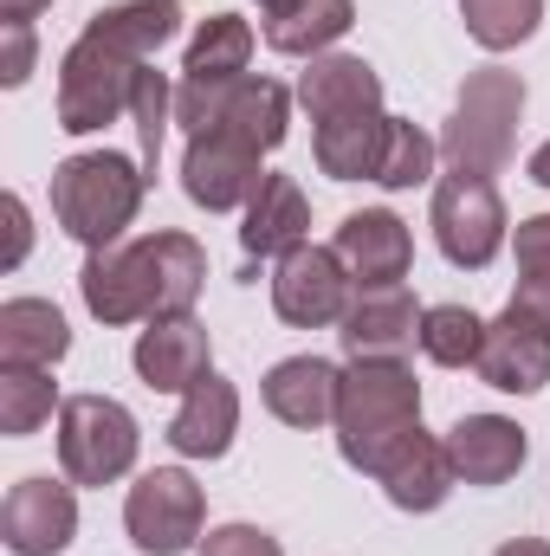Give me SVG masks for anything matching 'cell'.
I'll return each instance as SVG.
<instances>
[{
    "label": "cell",
    "instance_id": "34",
    "mask_svg": "<svg viewBox=\"0 0 550 556\" xmlns=\"http://www.w3.org/2000/svg\"><path fill=\"white\" fill-rule=\"evenodd\" d=\"M195 556H285V544L260 525H214Z\"/></svg>",
    "mask_w": 550,
    "mask_h": 556
},
{
    "label": "cell",
    "instance_id": "23",
    "mask_svg": "<svg viewBox=\"0 0 550 556\" xmlns=\"http://www.w3.org/2000/svg\"><path fill=\"white\" fill-rule=\"evenodd\" d=\"M72 350L65 311L52 298H7L0 304V363L13 369H59Z\"/></svg>",
    "mask_w": 550,
    "mask_h": 556
},
{
    "label": "cell",
    "instance_id": "37",
    "mask_svg": "<svg viewBox=\"0 0 550 556\" xmlns=\"http://www.w3.org/2000/svg\"><path fill=\"white\" fill-rule=\"evenodd\" d=\"M26 247H33V220H26V201H20V194H7V273L26 260Z\"/></svg>",
    "mask_w": 550,
    "mask_h": 556
},
{
    "label": "cell",
    "instance_id": "25",
    "mask_svg": "<svg viewBox=\"0 0 550 556\" xmlns=\"http://www.w3.org/2000/svg\"><path fill=\"white\" fill-rule=\"evenodd\" d=\"M357 26V0H291L260 20V39L285 59H317Z\"/></svg>",
    "mask_w": 550,
    "mask_h": 556
},
{
    "label": "cell",
    "instance_id": "9",
    "mask_svg": "<svg viewBox=\"0 0 550 556\" xmlns=\"http://www.w3.org/2000/svg\"><path fill=\"white\" fill-rule=\"evenodd\" d=\"M357 298V278L337 260V247H291L273 266V311L291 330H324V324H343Z\"/></svg>",
    "mask_w": 550,
    "mask_h": 556
},
{
    "label": "cell",
    "instance_id": "30",
    "mask_svg": "<svg viewBox=\"0 0 550 556\" xmlns=\"http://www.w3.org/2000/svg\"><path fill=\"white\" fill-rule=\"evenodd\" d=\"M52 408H65L52 369H13V363H0V433L7 440L39 433L52 420Z\"/></svg>",
    "mask_w": 550,
    "mask_h": 556
},
{
    "label": "cell",
    "instance_id": "7",
    "mask_svg": "<svg viewBox=\"0 0 550 556\" xmlns=\"http://www.w3.org/2000/svg\"><path fill=\"white\" fill-rule=\"evenodd\" d=\"M124 531L142 556H182L201 551L208 531V492L195 485L188 466H149L124 492Z\"/></svg>",
    "mask_w": 550,
    "mask_h": 556
},
{
    "label": "cell",
    "instance_id": "41",
    "mask_svg": "<svg viewBox=\"0 0 550 556\" xmlns=\"http://www.w3.org/2000/svg\"><path fill=\"white\" fill-rule=\"evenodd\" d=\"M532 181H538V188H550V137L532 149Z\"/></svg>",
    "mask_w": 550,
    "mask_h": 556
},
{
    "label": "cell",
    "instance_id": "39",
    "mask_svg": "<svg viewBox=\"0 0 550 556\" xmlns=\"http://www.w3.org/2000/svg\"><path fill=\"white\" fill-rule=\"evenodd\" d=\"M52 0H0V20H39Z\"/></svg>",
    "mask_w": 550,
    "mask_h": 556
},
{
    "label": "cell",
    "instance_id": "3",
    "mask_svg": "<svg viewBox=\"0 0 550 556\" xmlns=\"http://www.w3.org/2000/svg\"><path fill=\"white\" fill-rule=\"evenodd\" d=\"M518 124H525V78L505 65H479L466 72L453 117L440 130V162L447 175H499L518 149Z\"/></svg>",
    "mask_w": 550,
    "mask_h": 556
},
{
    "label": "cell",
    "instance_id": "35",
    "mask_svg": "<svg viewBox=\"0 0 550 556\" xmlns=\"http://www.w3.org/2000/svg\"><path fill=\"white\" fill-rule=\"evenodd\" d=\"M0 46H7V59H0V85H7V91H20V85L33 78V59H39L33 20H0Z\"/></svg>",
    "mask_w": 550,
    "mask_h": 556
},
{
    "label": "cell",
    "instance_id": "26",
    "mask_svg": "<svg viewBox=\"0 0 550 556\" xmlns=\"http://www.w3.org/2000/svg\"><path fill=\"white\" fill-rule=\"evenodd\" d=\"M383 142H389V111H363V117H337L317 124L311 155L330 181H376L383 168Z\"/></svg>",
    "mask_w": 550,
    "mask_h": 556
},
{
    "label": "cell",
    "instance_id": "17",
    "mask_svg": "<svg viewBox=\"0 0 550 556\" xmlns=\"http://www.w3.org/2000/svg\"><path fill=\"white\" fill-rule=\"evenodd\" d=\"M337 260L350 266L357 285H402L414 266V233L402 214H389V207H357V214H343V227H337Z\"/></svg>",
    "mask_w": 550,
    "mask_h": 556
},
{
    "label": "cell",
    "instance_id": "18",
    "mask_svg": "<svg viewBox=\"0 0 550 556\" xmlns=\"http://www.w3.org/2000/svg\"><path fill=\"white\" fill-rule=\"evenodd\" d=\"M447 459L460 472V485H505L525 472L532 459V440L525 427L505 415H460L447 427Z\"/></svg>",
    "mask_w": 550,
    "mask_h": 556
},
{
    "label": "cell",
    "instance_id": "13",
    "mask_svg": "<svg viewBox=\"0 0 550 556\" xmlns=\"http://www.w3.org/2000/svg\"><path fill=\"white\" fill-rule=\"evenodd\" d=\"M266 188V168H260V149L234 137H188L182 149V194L208 214H234L247 207L253 194Z\"/></svg>",
    "mask_w": 550,
    "mask_h": 556
},
{
    "label": "cell",
    "instance_id": "42",
    "mask_svg": "<svg viewBox=\"0 0 550 556\" xmlns=\"http://www.w3.org/2000/svg\"><path fill=\"white\" fill-rule=\"evenodd\" d=\"M278 7H291V0H260V13H278Z\"/></svg>",
    "mask_w": 550,
    "mask_h": 556
},
{
    "label": "cell",
    "instance_id": "11",
    "mask_svg": "<svg viewBox=\"0 0 550 556\" xmlns=\"http://www.w3.org/2000/svg\"><path fill=\"white\" fill-rule=\"evenodd\" d=\"M130 363H137L142 389H155V395H188L201 376H214V337H208V324H201L195 311L149 317L137 330Z\"/></svg>",
    "mask_w": 550,
    "mask_h": 556
},
{
    "label": "cell",
    "instance_id": "20",
    "mask_svg": "<svg viewBox=\"0 0 550 556\" xmlns=\"http://www.w3.org/2000/svg\"><path fill=\"white\" fill-rule=\"evenodd\" d=\"M234 433H240V389H234L227 376H201V382L182 395V408H175V420H168L162 440H168L182 459H227Z\"/></svg>",
    "mask_w": 550,
    "mask_h": 556
},
{
    "label": "cell",
    "instance_id": "16",
    "mask_svg": "<svg viewBox=\"0 0 550 556\" xmlns=\"http://www.w3.org/2000/svg\"><path fill=\"white\" fill-rule=\"evenodd\" d=\"M370 479L383 485V498H389L396 511H414V518H421V511H440L447 492L460 485V472H453V459H447V440H434L427 427H414L409 440H396Z\"/></svg>",
    "mask_w": 550,
    "mask_h": 556
},
{
    "label": "cell",
    "instance_id": "12",
    "mask_svg": "<svg viewBox=\"0 0 550 556\" xmlns=\"http://www.w3.org/2000/svg\"><path fill=\"white\" fill-rule=\"evenodd\" d=\"M78 298L98 324H149L155 317V278H149V247L142 240H117L85 253L78 273Z\"/></svg>",
    "mask_w": 550,
    "mask_h": 556
},
{
    "label": "cell",
    "instance_id": "28",
    "mask_svg": "<svg viewBox=\"0 0 550 556\" xmlns=\"http://www.w3.org/2000/svg\"><path fill=\"white\" fill-rule=\"evenodd\" d=\"M247 59H253V26L240 13H208L188 39L182 78H247Z\"/></svg>",
    "mask_w": 550,
    "mask_h": 556
},
{
    "label": "cell",
    "instance_id": "4",
    "mask_svg": "<svg viewBox=\"0 0 550 556\" xmlns=\"http://www.w3.org/2000/svg\"><path fill=\"white\" fill-rule=\"evenodd\" d=\"M175 124L188 137H234L273 155L291 137V91L278 78H182L175 85Z\"/></svg>",
    "mask_w": 550,
    "mask_h": 556
},
{
    "label": "cell",
    "instance_id": "22",
    "mask_svg": "<svg viewBox=\"0 0 550 556\" xmlns=\"http://www.w3.org/2000/svg\"><path fill=\"white\" fill-rule=\"evenodd\" d=\"M311 240V201L291 175H266V188L247 201V227H240V253L247 260H285L291 247Z\"/></svg>",
    "mask_w": 550,
    "mask_h": 556
},
{
    "label": "cell",
    "instance_id": "5",
    "mask_svg": "<svg viewBox=\"0 0 550 556\" xmlns=\"http://www.w3.org/2000/svg\"><path fill=\"white\" fill-rule=\"evenodd\" d=\"M142 453V427L111 395H65L59 408V466L72 485H117Z\"/></svg>",
    "mask_w": 550,
    "mask_h": 556
},
{
    "label": "cell",
    "instance_id": "40",
    "mask_svg": "<svg viewBox=\"0 0 550 556\" xmlns=\"http://www.w3.org/2000/svg\"><path fill=\"white\" fill-rule=\"evenodd\" d=\"M492 556H550V544L545 538H512V544H499Z\"/></svg>",
    "mask_w": 550,
    "mask_h": 556
},
{
    "label": "cell",
    "instance_id": "24",
    "mask_svg": "<svg viewBox=\"0 0 550 556\" xmlns=\"http://www.w3.org/2000/svg\"><path fill=\"white\" fill-rule=\"evenodd\" d=\"M175 33H182V0H117V7H98L85 20V39H98L137 65H149Z\"/></svg>",
    "mask_w": 550,
    "mask_h": 556
},
{
    "label": "cell",
    "instance_id": "8",
    "mask_svg": "<svg viewBox=\"0 0 550 556\" xmlns=\"http://www.w3.org/2000/svg\"><path fill=\"white\" fill-rule=\"evenodd\" d=\"M434 247L460 273H486L505 253V201L486 175H440L434 181Z\"/></svg>",
    "mask_w": 550,
    "mask_h": 556
},
{
    "label": "cell",
    "instance_id": "19",
    "mask_svg": "<svg viewBox=\"0 0 550 556\" xmlns=\"http://www.w3.org/2000/svg\"><path fill=\"white\" fill-rule=\"evenodd\" d=\"M298 104L311 111V124L383 111V72L370 59H357V52H317L298 72Z\"/></svg>",
    "mask_w": 550,
    "mask_h": 556
},
{
    "label": "cell",
    "instance_id": "29",
    "mask_svg": "<svg viewBox=\"0 0 550 556\" xmlns=\"http://www.w3.org/2000/svg\"><path fill=\"white\" fill-rule=\"evenodd\" d=\"M486 350V317L466 304H427L421 317V356L434 369H473Z\"/></svg>",
    "mask_w": 550,
    "mask_h": 556
},
{
    "label": "cell",
    "instance_id": "2",
    "mask_svg": "<svg viewBox=\"0 0 550 556\" xmlns=\"http://www.w3.org/2000/svg\"><path fill=\"white\" fill-rule=\"evenodd\" d=\"M149 188H155V181L142 175L137 155H117V149L65 155V162L52 168V220H59L85 253L117 247V240L130 233V220H137V207H142Z\"/></svg>",
    "mask_w": 550,
    "mask_h": 556
},
{
    "label": "cell",
    "instance_id": "1",
    "mask_svg": "<svg viewBox=\"0 0 550 556\" xmlns=\"http://www.w3.org/2000/svg\"><path fill=\"white\" fill-rule=\"evenodd\" d=\"M337 453L357 472H376L396 440L421 427V382L402 356H350L337 382Z\"/></svg>",
    "mask_w": 550,
    "mask_h": 556
},
{
    "label": "cell",
    "instance_id": "38",
    "mask_svg": "<svg viewBox=\"0 0 550 556\" xmlns=\"http://www.w3.org/2000/svg\"><path fill=\"white\" fill-rule=\"evenodd\" d=\"M512 311H525L532 324H545V330H550V278H518Z\"/></svg>",
    "mask_w": 550,
    "mask_h": 556
},
{
    "label": "cell",
    "instance_id": "27",
    "mask_svg": "<svg viewBox=\"0 0 550 556\" xmlns=\"http://www.w3.org/2000/svg\"><path fill=\"white\" fill-rule=\"evenodd\" d=\"M149 247V278H155V317H175V311H195L201 285H208V253L201 240L162 227V233H142Z\"/></svg>",
    "mask_w": 550,
    "mask_h": 556
},
{
    "label": "cell",
    "instance_id": "15",
    "mask_svg": "<svg viewBox=\"0 0 550 556\" xmlns=\"http://www.w3.org/2000/svg\"><path fill=\"white\" fill-rule=\"evenodd\" d=\"M421 317L427 311L414 304L409 285H357L337 337H343L350 356H409L421 343Z\"/></svg>",
    "mask_w": 550,
    "mask_h": 556
},
{
    "label": "cell",
    "instance_id": "21",
    "mask_svg": "<svg viewBox=\"0 0 550 556\" xmlns=\"http://www.w3.org/2000/svg\"><path fill=\"white\" fill-rule=\"evenodd\" d=\"M337 382H343V369L337 363H324V356H285L266 369V382H260V402H266V415L285 420V427H324V420H337Z\"/></svg>",
    "mask_w": 550,
    "mask_h": 556
},
{
    "label": "cell",
    "instance_id": "36",
    "mask_svg": "<svg viewBox=\"0 0 550 556\" xmlns=\"http://www.w3.org/2000/svg\"><path fill=\"white\" fill-rule=\"evenodd\" d=\"M512 253H518V273H525V278H550V214L518 220V233H512Z\"/></svg>",
    "mask_w": 550,
    "mask_h": 556
},
{
    "label": "cell",
    "instance_id": "33",
    "mask_svg": "<svg viewBox=\"0 0 550 556\" xmlns=\"http://www.w3.org/2000/svg\"><path fill=\"white\" fill-rule=\"evenodd\" d=\"M130 124H137V162L142 175L155 181V168H162V137H168V124H175V91H168V78L162 72H137V98H130Z\"/></svg>",
    "mask_w": 550,
    "mask_h": 556
},
{
    "label": "cell",
    "instance_id": "10",
    "mask_svg": "<svg viewBox=\"0 0 550 556\" xmlns=\"http://www.w3.org/2000/svg\"><path fill=\"white\" fill-rule=\"evenodd\" d=\"M78 538V485L26 472L0 505V544L13 556H65Z\"/></svg>",
    "mask_w": 550,
    "mask_h": 556
},
{
    "label": "cell",
    "instance_id": "6",
    "mask_svg": "<svg viewBox=\"0 0 550 556\" xmlns=\"http://www.w3.org/2000/svg\"><path fill=\"white\" fill-rule=\"evenodd\" d=\"M137 59L98 46V39H72L65 59H59V130L65 137H91V130H111L117 117H130V98H137Z\"/></svg>",
    "mask_w": 550,
    "mask_h": 556
},
{
    "label": "cell",
    "instance_id": "14",
    "mask_svg": "<svg viewBox=\"0 0 550 556\" xmlns=\"http://www.w3.org/2000/svg\"><path fill=\"white\" fill-rule=\"evenodd\" d=\"M473 369H479V382L499 389V395H538L550 382V330L505 304V311L486 324V350H479Z\"/></svg>",
    "mask_w": 550,
    "mask_h": 556
},
{
    "label": "cell",
    "instance_id": "31",
    "mask_svg": "<svg viewBox=\"0 0 550 556\" xmlns=\"http://www.w3.org/2000/svg\"><path fill=\"white\" fill-rule=\"evenodd\" d=\"M466 39L486 52H512L545 26V0H460Z\"/></svg>",
    "mask_w": 550,
    "mask_h": 556
},
{
    "label": "cell",
    "instance_id": "32",
    "mask_svg": "<svg viewBox=\"0 0 550 556\" xmlns=\"http://www.w3.org/2000/svg\"><path fill=\"white\" fill-rule=\"evenodd\" d=\"M434 162H440V142L427 137L421 124H409V117H389V142H383V168H376V188H389V194H402V188H421V181L434 175Z\"/></svg>",
    "mask_w": 550,
    "mask_h": 556
}]
</instances>
